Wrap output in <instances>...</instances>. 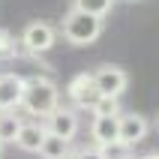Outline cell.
<instances>
[{
  "label": "cell",
  "mask_w": 159,
  "mask_h": 159,
  "mask_svg": "<svg viewBox=\"0 0 159 159\" xmlns=\"http://www.w3.org/2000/svg\"><path fill=\"white\" fill-rule=\"evenodd\" d=\"M21 54H24L21 39H15L12 30L0 27V63H9V60H15V57H21Z\"/></svg>",
  "instance_id": "13"
},
{
  "label": "cell",
  "mask_w": 159,
  "mask_h": 159,
  "mask_svg": "<svg viewBox=\"0 0 159 159\" xmlns=\"http://www.w3.org/2000/svg\"><path fill=\"white\" fill-rule=\"evenodd\" d=\"M0 150H3V141H0Z\"/></svg>",
  "instance_id": "19"
},
{
  "label": "cell",
  "mask_w": 159,
  "mask_h": 159,
  "mask_svg": "<svg viewBox=\"0 0 159 159\" xmlns=\"http://www.w3.org/2000/svg\"><path fill=\"white\" fill-rule=\"evenodd\" d=\"M156 129H159V117H156Z\"/></svg>",
  "instance_id": "18"
},
{
  "label": "cell",
  "mask_w": 159,
  "mask_h": 159,
  "mask_svg": "<svg viewBox=\"0 0 159 159\" xmlns=\"http://www.w3.org/2000/svg\"><path fill=\"white\" fill-rule=\"evenodd\" d=\"M72 9L87 12V15H96V18H105L114 9V0H72Z\"/></svg>",
  "instance_id": "14"
},
{
  "label": "cell",
  "mask_w": 159,
  "mask_h": 159,
  "mask_svg": "<svg viewBox=\"0 0 159 159\" xmlns=\"http://www.w3.org/2000/svg\"><path fill=\"white\" fill-rule=\"evenodd\" d=\"M45 129H48L51 135H57V138H63V141H72V138L78 135V129H81V114H78V108H72V105H57L51 114L45 117Z\"/></svg>",
  "instance_id": "4"
},
{
  "label": "cell",
  "mask_w": 159,
  "mask_h": 159,
  "mask_svg": "<svg viewBox=\"0 0 159 159\" xmlns=\"http://www.w3.org/2000/svg\"><path fill=\"white\" fill-rule=\"evenodd\" d=\"M27 78L18 72H0V111H18L24 99Z\"/></svg>",
  "instance_id": "7"
},
{
  "label": "cell",
  "mask_w": 159,
  "mask_h": 159,
  "mask_svg": "<svg viewBox=\"0 0 159 159\" xmlns=\"http://www.w3.org/2000/svg\"><path fill=\"white\" fill-rule=\"evenodd\" d=\"M45 135H48L45 120H24V123H21V132H18V138H15V147L24 150V153H39Z\"/></svg>",
  "instance_id": "10"
},
{
  "label": "cell",
  "mask_w": 159,
  "mask_h": 159,
  "mask_svg": "<svg viewBox=\"0 0 159 159\" xmlns=\"http://www.w3.org/2000/svg\"><path fill=\"white\" fill-rule=\"evenodd\" d=\"M93 81H96V90L99 96H114L120 99L129 87V72L123 66H114V63H108V66H99L93 72Z\"/></svg>",
  "instance_id": "5"
},
{
  "label": "cell",
  "mask_w": 159,
  "mask_h": 159,
  "mask_svg": "<svg viewBox=\"0 0 159 159\" xmlns=\"http://www.w3.org/2000/svg\"><path fill=\"white\" fill-rule=\"evenodd\" d=\"M21 114L15 111H0V141L3 144H15L18 132H21Z\"/></svg>",
  "instance_id": "12"
},
{
  "label": "cell",
  "mask_w": 159,
  "mask_h": 159,
  "mask_svg": "<svg viewBox=\"0 0 159 159\" xmlns=\"http://www.w3.org/2000/svg\"><path fill=\"white\" fill-rule=\"evenodd\" d=\"M150 132V120L138 111H123L120 114V141L126 147H135V144H141Z\"/></svg>",
  "instance_id": "8"
},
{
  "label": "cell",
  "mask_w": 159,
  "mask_h": 159,
  "mask_svg": "<svg viewBox=\"0 0 159 159\" xmlns=\"http://www.w3.org/2000/svg\"><path fill=\"white\" fill-rule=\"evenodd\" d=\"M66 96L75 108H87L99 99V90H96V81H93V72H78L72 75L69 84H66Z\"/></svg>",
  "instance_id": "6"
},
{
  "label": "cell",
  "mask_w": 159,
  "mask_h": 159,
  "mask_svg": "<svg viewBox=\"0 0 159 159\" xmlns=\"http://www.w3.org/2000/svg\"><path fill=\"white\" fill-rule=\"evenodd\" d=\"M21 48H24V54H30V57H39V54H48L57 45V30H54V24H48V21H30V24L21 30Z\"/></svg>",
  "instance_id": "3"
},
{
  "label": "cell",
  "mask_w": 159,
  "mask_h": 159,
  "mask_svg": "<svg viewBox=\"0 0 159 159\" xmlns=\"http://www.w3.org/2000/svg\"><path fill=\"white\" fill-rule=\"evenodd\" d=\"M138 159H159V153H144V156H138Z\"/></svg>",
  "instance_id": "17"
},
{
  "label": "cell",
  "mask_w": 159,
  "mask_h": 159,
  "mask_svg": "<svg viewBox=\"0 0 159 159\" xmlns=\"http://www.w3.org/2000/svg\"><path fill=\"white\" fill-rule=\"evenodd\" d=\"M105 30V18L87 15V12H78V9H69L60 21V33L63 39L75 48H84V45H93Z\"/></svg>",
  "instance_id": "2"
},
{
  "label": "cell",
  "mask_w": 159,
  "mask_h": 159,
  "mask_svg": "<svg viewBox=\"0 0 159 159\" xmlns=\"http://www.w3.org/2000/svg\"><path fill=\"white\" fill-rule=\"evenodd\" d=\"M69 159H105L99 147H78V150H72Z\"/></svg>",
  "instance_id": "16"
},
{
  "label": "cell",
  "mask_w": 159,
  "mask_h": 159,
  "mask_svg": "<svg viewBox=\"0 0 159 159\" xmlns=\"http://www.w3.org/2000/svg\"><path fill=\"white\" fill-rule=\"evenodd\" d=\"M90 138L93 147H108L120 141V114L117 117H93L90 120Z\"/></svg>",
  "instance_id": "9"
},
{
  "label": "cell",
  "mask_w": 159,
  "mask_h": 159,
  "mask_svg": "<svg viewBox=\"0 0 159 159\" xmlns=\"http://www.w3.org/2000/svg\"><path fill=\"white\" fill-rule=\"evenodd\" d=\"M90 114H93V117H117V114H123V111H120V99L99 96L96 102L90 105Z\"/></svg>",
  "instance_id": "15"
},
{
  "label": "cell",
  "mask_w": 159,
  "mask_h": 159,
  "mask_svg": "<svg viewBox=\"0 0 159 159\" xmlns=\"http://www.w3.org/2000/svg\"><path fill=\"white\" fill-rule=\"evenodd\" d=\"M57 105H60V87H57V81L48 78V75H30L27 87H24L21 108L33 120H45Z\"/></svg>",
  "instance_id": "1"
},
{
  "label": "cell",
  "mask_w": 159,
  "mask_h": 159,
  "mask_svg": "<svg viewBox=\"0 0 159 159\" xmlns=\"http://www.w3.org/2000/svg\"><path fill=\"white\" fill-rule=\"evenodd\" d=\"M39 156L42 159H69L72 156V141H63V138H57V135H45L42 147H39Z\"/></svg>",
  "instance_id": "11"
}]
</instances>
